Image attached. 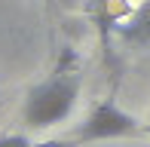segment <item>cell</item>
<instances>
[{
    "label": "cell",
    "mask_w": 150,
    "mask_h": 147,
    "mask_svg": "<svg viewBox=\"0 0 150 147\" xmlns=\"http://www.w3.org/2000/svg\"><path fill=\"white\" fill-rule=\"evenodd\" d=\"M120 37L129 40V43H141V46L150 43V0H144L138 6V12L126 25H120Z\"/></svg>",
    "instance_id": "cell-3"
},
{
    "label": "cell",
    "mask_w": 150,
    "mask_h": 147,
    "mask_svg": "<svg viewBox=\"0 0 150 147\" xmlns=\"http://www.w3.org/2000/svg\"><path fill=\"white\" fill-rule=\"evenodd\" d=\"M80 98V77L77 74H58L43 83H37L28 92L22 104V119L28 123V129H49L58 126L61 119L71 117L74 104Z\"/></svg>",
    "instance_id": "cell-1"
},
{
    "label": "cell",
    "mask_w": 150,
    "mask_h": 147,
    "mask_svg": "<svg viewBox=\"0 0 150 147\" xmlns=\"http://www.w3.org/2000/svg\"><path fill=\"white\" fill-rule=\"evenodd\" d=\"M0 147H31L25 135H0Z\"/></svg>",
    "instance_id": "cell-4"
},
{
    "label": "cell",
    "mask_w": 150,
    "mask_h": 147,
    "mask_svg": "<svg viewBox=\"0 0 150 147\" xmlns=\"http://www.w3.org/2000/svg\"><path fill=\"white\" fill-rule=\"evenodd\" d=\"M144 126L117 107L113 101H98L95 107L86 113V119L74 129L71 141L74 144H92V141H107V138H129V135H141Z\"/></svg>",
    "instance_id": "cell-2"
},
{
    "label": "cell",
    "mask_w": 150,
    "mask_h": 147,
    "mask_svg": "<svg viewBox=\"0 0 150 147\" xmlns=\"http://www.w3.org/2000/svg\"><path fill=\"white\" fill-rule=\"evenodd\" d=\"M31 147H74L71 138H49V141H40V144H31Z\"/></svg>",
    "instance_id": "cell-5"
},
{
    "label": "cell",
    "mask_w": 150,
    "mask_h": 147,
    "mask_svg": "<svg viewBox=\"0 0 150 147\" xmlns=\"http://www.w3.org/2000/svg\"><path fill=\"white\" fill-rule=\"evenodd\" d=\"M141 135H150V123H147V126H144V129H141Z\"/></svg>",
    "instance_id": "cell-6"
}]
</instances>
